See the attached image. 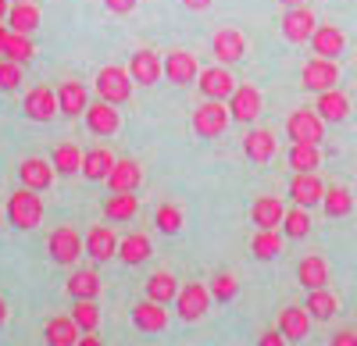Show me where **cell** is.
<instances>
[{
    "instance_id": "cell-42",
    "label": "cell",
    "mask_w": 357,
    "mask_h": 346,
    "mask_svg": "<svg viewBox=\"0 0 357 346\" xmlns=\"http://www.w3.org/2000/svg\"><path fill=\"white\" fill-rule=\"evenodd\" d=\"M72 322L79 325V332H97V325H100V307H97V300H75Z\"/></svg>"
},
{
    "instance_id": "cell-27",
    "label": "cell",
    "mask_w": 357,
    "mask_h": 346,
    "mask_svg": "<svg viewBox=\"0 0 357 346\" xmlns=\"http://www.w3.org/2000/svg\"><path fill=\"white\" fill-rule=\"evenodd\" d=\"M318 118L321 122H343L347 114H350V100H347V93H340V90H325V93H318Z\"/></svg>"
},
{
    "instance_id": "cell-43",
    "label": "cell",
    "mask_w": 357,
    "mask_h": 346,
    "mask_svg": "<svg viewBox=\"0 0 357 346\" xmlns=\"http://www.w3.org/2000/svg\"><path fill=\"white\" fill-rule=\"evenodd\" d=\"M154 225L161 228L165 236H175L178 228H183V211H178L175 204H161L158 214H154Z\"/></svg>"
},
{
    "instance_id": "cell-56",
    "label": "cell",
    "mask_w": 357,
    "mask_h": 346,
    "mask_svg": "<svg viewBox=\"0 0 357 346\" xmlns=\"http://www.w3.org/2000/svg\"><path fill=\"white\" fill-rule=\"evenodd\" d=\"M15 4H22V0H15Z\"/></svg>"
},
{
    "instance_id": "cell-33",
    "label": "cell",
    "mask_w": 357,
    "mask_h": 346,
    "mask_svg": "<svg viewBox=\"0 0 357 346\" xmlns=\"http://www.w3.org/2000/svg\"><path fill=\"white\" fill-rule=\"evenodd\" d=\"M136 211H139V196H136V193H111V196L104 200L107 221H129Z\"/></svg>"
},
{
    "instance_id": "cell-48",
    "label": "cell",
    "mask_w": 357,
    "mask_h": 346,
    "mask_svg": "<svg viewBox=\"0 0 357 346\" xmlns=\"http://www.w3.org/2000/svg\"><path fill=\"white\" fill-rule=\"evenodd\" d=\"M329 346H357V332L343 329V332H336V336H333V343H329Z\"/></svg>"
},
{
    "instance_id": "cell-31",
    "label": "cell",
    "mask_w": 357,
    "mask_h": 346,
    "mask_svg": "<svg viewBox=\"0 0 357 346\" xmlns=\"http://www.w3.org/2000/svg\"><path fill=\"white\" fill-rule=\"evenodd\" d=\"M178 297V282L175 275L168 272H154L151 278H146V300H154V304H175Z\"/></svg>"
},
{
    "instance_id": "cell-34",
    "label": "cell",
    "mask_w": 357,
    "mask_h": 346,
    "mask_svg": "<svg viewBox=\"0 0 357 346\" xmlns=\"http://www.w3.org/2000/svg\"><path fill=\"white\" fill-rule=\"evenodd\" d=\"M151 253H154L151 236H143V233H132V236H126L122 243H118V257H122L126 265H143Z\"/></svg>"
},
{
    "instance_id": "cell-54",
    "label": "cell",
    "mask_w": 357,
    "mask_h": 346,
    "mask_svg": "<svg viewBox=\"0 0 357 346\" xmlns=\"http://www.w3.org/2000/svg\"><path fill=\"white\" fill-rule=\"evenodd\" d=\"M282 4H286V8H296V4H304V0H282Z\"/></svg>"
},
{
    "instance_id": "cell-41",
    "label": "cell",
    "mask_w": 357,
    "mask_h": 346,
    "mask_svg": "<svg viewBox=\"0 0 357 346\" xmlns=\"http://www.w3.org/2000/svg\"><path fill=\"white\" fill-rule=\"evenodd\" d=\"M311 233V214L307 207H289L286 218H282V236L286 239H304Z\"/></svg>"
},
{
    "instance_id": "cell-28",
    "label": "cell",
    "mask_w": 357,
    "mask_h": 346,
    "mask_svg": "<svg viewBox=\"0 0 357 346\" xmlns=\"http://www.w3.org/2000/svg\"><path fill=\"white\" fill-rule=\"evenodd\" d=\"M43 336H47V346H75L79 343V325L72 322V314H68V318H65V314H57V318L47 322Z\"/></svg>"
},
{
    "instance_id": "cell-52",
    "label": "cell",
    "mask_w": 357,
    "mask_h": 346,
    "mask_svg": "<svg viewBox=\"0 0 357 346\" xmlns=\"http://www.w3.org/2000/svg\"><path fill=\"white\" fill-rule=\"evenodd\" d=\"M8 18V0H0V22Z\"/></svg>"
},
{
    "instance_id": "cell-22",
    "label": "cell",
    "mask_w": 357,
    "mask_h": 346,
    "mask_svg": "<svg viewBox=\"0 0 357 346\" xmlns=\"http://www.w3.org/2000/svg\"><path fill=\"white\" fill-rule=\"evenodd\" d=\"M86 107H89V100H86V86L75 82V79L61 82V90H57V111L68 114V118H79V114H86Z\"/></svg>"
},
{
    "instance_id": "cell-12",
    "label": "cell",
    "mask_w": 357,
    "mask_h": 346,
    "mask_svg": "<svg viewBox=\"0 0 357 346\" xmlns=\"http://www.w3.org/2000/svg\"><path fill=\"white\" fill-rule=\"evenodd\" d=\"M86 125L93 136H114L118 125H122V118H118V107L107 104V100H97L86 107Z\"/></svg>"
},
{
    "instance_id": "cell-21",
    "label": "cell",
    "mask_w": 357,
    "mask_h": 346,
    "mask_svg": "<svg viewBox=\"0 0 357 346\" xmlns=\"http://www.w3.org/2000/svg\"><path fill=\"white\" fill-rule=\"evenodd\" d=\"M18 171H22V186H29V189H50V182H54V164L50 161H43V157H29V161H22L18 164Z\"/></svg>"
},
{
    "instance_id": "cell-16",
    "label": "cell",
    "mask_w": 357,
    "mask_h": 346,
    "mask_svg": "<svg viewBox=\"0 0 357 346\" xmlns=\"http://www.w3.org/2000/svg\"><path fill=\"white\" fill-rule=\"evenodd\" d=\"M161 72H165V61H161L154 50H136V54H132V61H129V75H132V82H139V86H154V82L161 79Z\"/></svg>"
},
{
    "instance_id": "cell-18",
    "label": "cell",
    "mask_w": 357,
    "mask_h": 346,
    "mask_svg": "<svg viewBox=\"0 0 357 346\" xmlns=\"http://www.w3.org/2000/svg\"><path fill=\"white\" fill-rule=\"evenodd\" d=\"M86 253L93 257V261H111V257H118V236L111 233L107 225H97L86 233Z\"/></svg>"
},
{
    "instance_id": "cell-4",
    "label": "cell",
    "mask_w": 357,
    "mask_h": 346,
    "mask_svg": "<svg viewBox=\"0 0 357 346\" xmlns=\"http://www.w3.org/2000/svg\"><path fill=\"white\" fill-rule=\"evenodd\" d=\"M47 250H50V261H57V265H75V261H79V253L86 250V243L79 239L75 228L61 225V228H54V233H50Z\"/></svg>"
},
{
    "instance_id": "cell-23",
    "label": "cell",
    "mask_w": 357,
    "mask_h": 346,
    "mask_svg": "<svg viewBox=\"0 0 357 346\" xmlns=\"http://www.w3.org/2000/svg\"><path fill=\"white\" fill-rule=\"evenodd\" d=\"M132 325L139 332H165L168 325V314H165V304H154V300H143L132 307Z\"/></svg>"
},
{
    "instance_id": "cell-13",
    "label": "cell",
    "mask_w": 357,
    "mask_h": 346,
    "mask_svg": "<svg viewBox=\"0 0 357 346\" xmlns=\"http://www.w3.org/2000/svg\"><path fill=\"white\" fill-rule=\"evenodd\" d=\"M139 182H143V168H139L132 157L114 161V168L107 171V186H111V193H136Z\"/></svg>"
},
{
    "instance_id": "cell-20",
    "label": "cell",
    "mask_w": 357,
    "mask_h": 346,
    "mask_svg": "<svg viewBox=\"0 0 357 346\" xmlns=\"http://www.w3.org/2000/svg\"><path fill=\"white\" fill-rule=\"evenodd\" d=\"M286 218V204L279 196H257L254 200V207H250V221L257 228H279Z\"/></svg>"
},
{
    "instance_id": "cell-6",
    "label": "cell",
    "mask_w": 357,
    "mask_h": 346,
    "mask_svg": "<svg viewBox=\"0 0 357 346\" xmlns=\"http://www.w3.org/2000/svg\"><path fill=\"white\" fill-rule=\"evenodd\" d=\"M286 132H289L293 143H321V136H325V122L318 118V111L301 107V111H293L289 118H286Z\"/></svg>"
},
{
    "instance_id": "cell-19",
    "label": "cell",
    "mask_w": 357,
    "mask_h": 346,
    "mask_svg": "<svg viewBox=\"0 0 357 346\" xmlns=\"http://www.w3.org/2000/svg\"><path fill=\"white\" fill-rule=\"evenodd\" d=\"M311 47L318 57H329V61H336V57L347 50V36L340 33L336 25H318L311 33Z\"/></svg>"
},
{
    "instance_id": "cell-35",
    "label": "cell",
    "mask_w": 357,
    "mask_h": 346,
    "mask_svg": "<svg viewBox=\"0 0 357 346\" xmlns=\"http://www.w3.org/2000/svg\"><path fill=\"white\" fill-rule=\"evenodd\" d=\"M250 253L257 257V261H272V257L282 253V236L279 228H257V236L250 243Z\"/></svg>"
},
{
    "instance_id": "cell-29",
    "label": "cell",
    "mask_w": 357,
    "mask_h": 346,
    "mask_svg": "<svg viewBox=\"0 0 357 346\" xmlns=\"http://www.w3.org/2000/svg\"><path fill=\"white\" fill-rule=\"evenodd\" d=\"M111 168H114V157H111L107 147H93V150L82 154V175H86L89 182H104Z\"/></svg>"
},
{
    "instance_id": "cell-17",
    "label": "cell",
    "mask_w": 357,
    "mask_h": 346,
    "mask_svg": "<svg viewBox=\"0 0 357 346\" xmlns=\"http://www.w3.org/2000/svg\"><path fill=\"white\" fill-rule=\"evenodd\" d=\"M243 50H247V40H243V33H236V29H218L215 40H211V54L218 57L222 65L240 61Z\"/></svg>"
},
{
    "instance_id": "cell-38",
    "label": "cell",
    "mask_w": 357,
    "mask_h": 346,
    "mask_svg": "<svg viewBox=\"0 0 357 346\" xmlns=\"http://www.w3.org/2000/svg\"><path fill=\"white\" fill-rule=\"evenodd\" d=\"M318 164H321L318 143H293L289 147V168L293 171H318Z\"/></svg>"
},
{
    "instance_id": "cell-7",
    "label": "cell",
    "mask_w": 357,
    "mask_h": 346,
    "mask_svg": "<svg viewBox=\"0 0 357 346\" xmlns=\"http://www.w3.org/2000/svg\"><path fill=\"white\" fill-rule=\"evenodd\" d=\"M22 114L29 122H50L57 114V93L50 90V86H33L22 100Z\"/></svg>"
},
{
    "instance_id": "cell-11",
    "label": "cell",
    "mask_w": 357,
    "mask_h": 346,
    "mask_svg": "<svg viewBox=\"0 0 357 346\" xmlns=\"http://www.w3.org/2000/svg\"><path fill=\"white\" fill-rule=\"evenodd\" d=\"M229 114H232V122L250 125L261 114V93L254 90V86H236L232 97H229Z\"/></svg>"
},
{
    "instance_id": "cell-14",
    "label": "cell",
    "mask_w": 357,
    "mask_h": 346,
    "mask_svg": "<svg viewBox=\"0 0 357 346\" xmlns=\"http://www.w3.org/2000/svg\"><path fill=\"white\" fill-rule=\"evenodd\" d=\"M165 75L175 82V86H190L197 75H200V65L190 50H172L165 57Z\"/></svg>"
},
{
    "instance_id": "cell-49",
    "label": "cell",
    "mask_w": 357,
    "mask_h": 346,
    "mask_svg": "<svg viewBox=\"0 0 357 346\" xmlns=\"http://www.w3.org/2000/svg\"><path fill=\"white\" fill-rule=\"evenodd\" d=\"M183 4H186L190 11H207V8L215 4V0H183Z\"/></svg>"
},
{
    "instance_id": "cell-32",
    "label": "cell",
    "mask_w": 357,
    "mask_h": 346,
    "mask_svg": "<svg viewBox=\"0 0 357 346\" xmlns=\"http://www.w3.org/2000/svg\"><path fill=\"white\" fill-rule=\"evenodd\" d=\"M50 164L57 175H75V171H82V150L75 143H57L50 154Z\"/></svg>"
},
{
    "instance_id": "cell-9",
    "label": "cell",
    "mask_w": 357,
    "mask_h": 346,
    "mask_svg": "<svg viewBox=\"0 0 357 346\" xmlns=\"http://www.w3.org/2000/svg\"><path fill=\"white\" fill-rule=\"evenodd\" d=\"M321 196H325V186L321 179L314 175V171H296L293 182H289V200L296 207H314L321 204Z\"/></svg>"
},
{
    "instance_id": "cell-1",
    "label": "cell",
    "mask_w": 357,
    "mask_h": 346,
    "mask_svg": "<svg viewBox=\"0 0 357 346\" xmlns=\"http://www.w3.org/2000/svg\"><path fill=\"white\" fill-rule=\"evenodd\" d=\"M4 214H8V221H11L15 228H25V233H29V228H36V225L43 221V200H40L36 189L22 186L18 193H11Z\"/></svg>"
},
{
    "instance_id": "cell-36",
    "label": "cell",
    "mask_w": 357,
    "mask_h": 346,
    "mask_svg": "<svg viewBox=\"0 0 357 346\" xmlns=\"http://www.w3.org/2000/svg\"><path fill=\"white\" fill-rule=\"evenodd\" d=\"M68 297L72 300H97V293H100V275L97 272H75L72 278H68Z\"/></svg>"
},
{
    "instance_id": "cell-39",
    "label": "cell",
    "mask_w": 357,
    "mask_h": 346,
    "mask_svg": "<svg viewBox=\"0 0 357 346\" xmlns=\"http://www.w3.org/2000/svg\"><path fill=\"white\" fill-rule=\"evenodd\" d=\"M321 207H325V214H329V218H347V214L354 211V193H350V189H343V186L325 189Z\"/></svg>"
},
{
    "instance_id": "cell-25",
    "label": "cell",
    "mask_w": 357,
    "mask_h": 346,
    "mask_svg": "<svg viewBox=\"0 0 357 346\" xmlns=\"http://www.w3.org/2000/svg\"><path fill=\"white\" fill-rule=\"evenodd\" d=\"M311 314H307V307H286L282 314H279V332L289 339V343H296V339H304L307 332H311Z\"/></svg>"
},
{
    "instance_id": "cell-44",
    "label": "cell",
    "mask_w": 357,
    "mask_h": 346,
    "mask_svg": "<svg viewBox=\"0 0 357 346\" xmlns=\"http://www.w3.org/2000/svg\"><path fill=\"white\" fill-rule=\"evenodd\" d=\"M207 290H211V300H218V304H229V300H236V293H240V282H236L232 275H215L211 278V285H207Z\"/></svg>"
},
{
    "instance_id": "cell-51",
    "label": "cell",
    "mask_w": 357,
    "mask_h": 346,
    "mask_svg": "<svg viewBox=\"0 0 357 346\" xmlns=\"http://www.w3.org/2000/svg\"><path fill=\"white\" fill-rule=\"evenodd\" d=\"M8 322V304H4V297H0V325Z\"/></svg>"
},
{
    "instance_id": "cell-15",
    "label": "cell",
    "mask_w": 357,
    "mask_h": 346,
    "mask_svg": "<svg viewBox=\"0 0 357 346\" xmlns=\"http://www.w3.org/2000/svg\"><path fill=\"white\" fill-rule=\"evenodd\" d=\"M197 86H200V93H204L207 100H229V97H232V90H236L232 75H229L222 65H218V68L200 72V75H197Z\"/></svg>"
},
{
    "instance_id": "cell-53",
    "label": "cell",
    "mask_w": 357,
    "mask_h": 346,
    "mask_svg": "<svg viewBox=\"0 0 357 346\" xmlns=\"http://www.w3.org/2000/svg\"><path fill=\"white\" fill-rule=\"evenodd\" d=\"M4 40H8V29H4V22H0V47H4Z\"/></svg>"
},
{
    "instance_id": "cell-30",
    "label": "cell",
    "mask_w": 357,
    "mask_h": 346,
    "mask_svg": "<svg viewBox=\"0 0 357 346\" xmlns=\"http://www.w3.org/2000/svg\"><path fill=\"white\" fill-rule=\"evenodd\" d=\"M8 25L11 33H33V29L40 25V8L33 4V0H22V4H11L8 8Z\"/></svg>"
},
{
    "instance_id": "cell-47",
    "label": "cell",
    "mask_w": 357,
    "mask_h": 346,
    "mask_svg": "<svg viewBox=\"0 0 357 346\" xmlns=\"http://www.w3.org/2000/svg\"><path fill=\"white\" fill-rule=\"evenodd\" d=\"M257 346H286V336H282L279 329H268V332H261Z\"/></svg>"
},
{
    "instance_id": "cell-5",
    "label": "cell",
    "mask_w": 357,
    "mask_h": 346,
    "mask_svg": "<svg viewBox=\"0 0 357 346\" xmlns=\"http://www.w3.org/2000/svg\"><path fill=\"white\" fill-rule=\"evenodd\" d=\"M175 307H178V318H183V322H197V318L207 314V307H211V290L200 285V282H190V285L178 290Z\"/></svg>"
},
{
    "instance_id": "cell-24",
    "label": "cell",
    "mask_w": 357,
    "mask_h": 346,
    "mask_svg": "<svg viewBox=\"0 0 357 346\" xmlns=\"http://www.w3.org/2000/svg\"><path fill=\"white\" fill-rule=\"evenodd\" d=\"M243 154H247L254 164L272 161V157H275V136L268 132V129H250V132L243 136Z\"/></svg>"
},
{
    "instance_id": "cell-55",
    "label": "cell",
    "mask_w": 357,
    "mask_h": 346,
    "mask_svg": "<svg viewBox=\"0 0 357 346\" xmlns=\"http://www.w3.org/2000/svg\"><path fill=\"white\" fill-rule=\"evenodd\" d=\"M0 221H4V211H0Z\"/></svg>"
},
{
    "instance_id": "cell-40",
    "label": "cell",
    "mask_w": 357,
    "mask_h": 346,
    "mask_svg": "<svg viewBox=\"0 0 357 346\" xmlns=\"http://www.w3.org/2000/svg\"><path fill=\"white\" fill-rule=\"evenodd\" d=\"M0 54H4L8 61H18V65H25V61H33L36 47H33V40H29L25 33H8L4 47H0Z\"/></svg>"
},
{
    "instance_id": "cell-8",
    "label": "cell",
    "mask_w": 357,
    "mask_h": 346,
    "mask_svg": "<svg viewBox=\"0 0 357 346\" xmlns=\"http://www.w3.org/2000/svg\"><path fill=\"white\" fill-rule=\"evenodd\" d=\"M336 79H340V65L329 61V57H314V61L304 65V90L311 93L336 90Z\"/></svg>"
},
{
    "instance_id": "cell-26",
    "label": "cell",
    "mask_w": 357,
    "mask_h": 346,
    "mask_svg": "<svg viewBox=\"0 0 357 346\" xmlns=\"http://www.w3.org/2000/svg\"><path fill=\"white\" fill-rule=\"evenodd\" d=\"M296 278H301L304 290H321V285H329V265H325V257H318V253L304 257V261L296 265Z\"/></svg>"
},
{
    "instance_id": "cell-3",
    "label": "cell",
    "mask_w": 357,
    "mask_h": 346,
    "mask_svg": "<svg viewBox=\"0 0 357 346\" xmlns=\"http://www.w3.org/2000/svg\"><path fill=\"white\" fill-rule=\"evenodd\" d=\"M97 93L107 104H126L132 97V75H129V68H118V65L104 68L97 75Z\"/></svg>"
},
{
    "instance_id": "cell-2",
    "label": "cell",
    "mask_w": 357,
    "mask_h": 346,
    "mask_svg": "<svg viewBox=\"0 0 357 346\" xmlns=\"http://www.w3.org/2000/svg\"><path fill=\"white\" fill-rule=\"evenodd\" d=\"M229 122H232V114H229V104L222 107V100H207L193 111V132L204 136V139L222 136L229 129Z\"/></svg>"
},
{
    "instance_id": "cell-10",
    "label": "cell",
    "mask_w": 357,
    "mask_h": 346,
    "mask_svg": "<svg viewBox=\"0 0 357 346\" xmlns=\"http://www.w3.org/2000/svg\"><path fill=\"white\" fill-rule=\"evenodd\" d=\"M314 29H318V25H314V15H311V8H304V4H296V8H289V11L282 15V36H286L289 43H307Z\"/></svg>"
},
{
    "instance_id": "cell-37",
    "label": "cell",
    "mask_w": 357,
    "mask_h": 346,
    "mask_svg": "<svg viewBox=\"0 0 357 346\" xmlns=\"http://www.w3.org/2000/svg\"><path fill=\"white\" fill-rule=\"evenodd\" d=\"M304 307H307V314H311L314 322H329L340 304H336V297L321 285V290H307V304H304Z\"/></svg>"
},
{
    "instance_id": "cell-45",
    "label": "cell",
    "mask_w": 357,
    "mask_h": 346,
    "mask_svg": "<svg viewBox=\"0 0 357 346\" xmlns=\"http://www.w3.org/2000/svg\"><path fill=\"white\" fill-rule=\"evenodd\" d=\"M18 82H22V65L18 61H0V93H11L18 90Z\"/></svg>"
},
{
    "instance_id": "cell-50",
    "label": "cell",
    "mask_w": 357,
    "mask_h": 346,
    "mask_svg": "<svg viewBox=\"0 0 357 346\" xmlns=\"http://www.w3.org/2000/svg\"><path fill=\"white\" fill-rule=\"evenodd\" d=\"M75 346H104V343H100L93 332H86V336H79V343H75Z\"/></svg>"
},
{
    "instance_id": "cell-46",
    "label": "cell",
    "mask_w": 357,
    "mask_h": 346,
    "mask_svg": "<svg viewBox=\"0 0 357 346\" xmlns=\"http://www.w3.org/2000/svg\"><path fill=\"white\" fill-rule=\"evenodd\" d=\"M136 4L139 0H104V8L111 15H129V11H136Z\"/></svg>"
}]
</instances>
